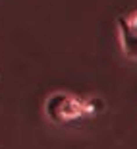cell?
<instances>
[{"mask_svg":"<svg viewBox=\"0 0 137 149\" xmlns=\"http://www.w3.org/2000/svg\"><path fill=\"white\" fill-rule=\"evenodd\" d=\"M118 25H120V39H122V47L126 50V54L137 60V33H133L131 29L127 27L126 17H120Z\"/></svg>","mask_w":137,"mask_h":149,"instance_id":"1","label":"cell"},{"mask_svg":"<svg viewBox=\"0 0 137 149\" xmlns=\"http://www.w3.org/2000/svg\"><path fill=\"white\" fill-rule=\"evenodd\" d=\"M126 23H127V27L131 29L133 33H137V12H133V14L126 16Z\"/></svg>","mask_w":137,"mask_h":149,"instance_id":"2","label":"cell"}]
</instances>
